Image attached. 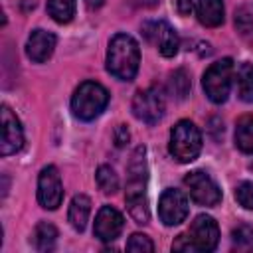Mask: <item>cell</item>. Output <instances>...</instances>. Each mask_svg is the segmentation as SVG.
I'll return each mask as SVG.
<instances>
[{
  "label": "cell",
  "mask_w": 253,
  "mask_h": 253,
  "mask_svg": "<svg viewBox=\"0 0 253 253\" xmlns=\"http://www.w3.org/2000/svg\"><path fill=\"white\" fill-rule=\"evenodd\" d=\"M235 200L245 210H253V182H241L235 188Z\"/></svg>",
  "instance_id": "cell-26"
},
{
  "label": "cell",
  "mask_w": 253,
  "mask_h": 253,
  "mask_svg": "<svg viewBox=\"0 0 253 253\" xmlns=\"http://www.w3.org/2000/svg\"><path fill=\"white\" fill-rule=\"evenodd\" d=\"M125 227V219L121 215V211H117L111 206H103L95 217V225H93V233L95 237H99L101 241H115L121 231Z\"/></svg>",
  "instance_id": "cell-12"
},
{
  "label": "cell",
  "mask_w": 253,
  "mask_h": 253,
  "mask_svg": "<svg viewBox=\"0 0 253 253\" xmlns=\"http://www.w3.org/2000/svg\"><path fill=\"white\" fill-rule=\"evenodd\" d=\"M168 83H170V91H172V95H174L176 99H186V97H188L192 85H190V75L186 73V69H176V71H172Z\"/></svg>",
  "instance_id": "cell-23"
},
{
  "label": "cell",
  "mask_w": 253,
  "mask_h": 253,
  "mask_svg": "<svg viewBox=\"0 0 253 253\" xmlns=\"http://www.w3.org/2000/svg\"><path fill=\"white\" fill-rule=\"evenodd\" d=\"M142 32L148 38V42H152L164 57L176 55V51L180 47V38L170 24H166L162 20L160 22H148V24H144Z\"/></svg>",
  "instance_id": "cell-11"
},
{
  "label": "cell",
  "mask_w": 253,
  "mask_h": 253,
  "mask_svg": "<svg viewBox=\"0 0 253 253\" xmlns=\"http://www.w3.org/2000/svg\"><path fill=\"white\" fill-rule=\"evenodd\" d=\"M237 95L245 103H253V63H241L235 73Z\"/></svg>",
  "instance_id": "cell-18"
},
{
  "label": "cell",
  "mask_w": 253,
  "mask_h": 253,
  "mask_svg": "<svg viewBox=\"0 0 253 253\" xmlns=\"http://www.w3.org/2000/svg\"><path fill=\"white\" fill-rule=\"evenodd\" d=\"M55 241H57V229L51 223L42 221V223L36 225L32 243L38 251H51L55 247Z\"/></svg>",
  "instance_id": "cell-20"
},
{
  "label": "cell",
  "mask_w": 253,
  "mask_h": 253,
  "mask_svg": "<svg viewBox=\"0 0 253 253\" xmlns=\"http://www.w3.org/2000/svg\"><path fill=\"white\" fill-rule=\"evenodd\" d=\"M109 103V93L107 89L97 83V81H83L71 99V109L73 115L81 121H93L99 117Z\"/></svg>",
  "instance_id": "cell-2"
},
{
  "label": "cell",
  "mask_w": 253,
  "mask_h": 253,
  "mask_svg": "<svg viewBox=\"0 0 253 253\" xmlns=\"http://www.w3.org/2000/svg\"><path fill=\"white\" fill-rule=\"evenodd\" d=\"M128 138H130L128 128H126L125 125H119V126L115 128V144L121 148V146H125V144L128 142Z\"/></svg>",
  "instance_id": "cell-29"
},
{
  "label": "cell",
  "mask_w": 253,
  "mask_h": 253,
  "mask_svg": "<svg viewBox=\"0 0 253 253\" xmlns=\"http://www.w3.org/2000/svg\"><path fill=\"white\" fill-rule=\"evenodd\" d=\"M164 111H166V101L158 85H150L146 89L136 91L132 99V113L138 121L146 125H156L164 117Z\"/></svg>",
  "instance_id": "cell-5"
},
{
  "label": "cell",
  "mask_w": 253,
  "mask_h": 253,
  "mask_svg": "<svg viewBox=\"0 0 253 253\" xmlns=\"http://www.w3.org/2000/svg\"><path fill=\"white\" fill-rule=\"evenodd\" d=\"M231 81H233V59L223 57L215 63H211L202 79V87L211 103H225L229 91H231Z\"/></svg>",
  "instance_id": "cell-4"
},
{
  "label": "cell",
  "mask_w": 253,
  "mask_h": 253,
  "mask_svg": "<svg viewBox=\"0 0 253 253\" xmlns=\"http://www.w3.org/2000/svg\"><path fill=\"white\" fill-rule=\"evenodd\" d=\"M95 180H97V186H99L105 194H115V192L119 190V176H117V172H115L111 166H107V164H103V166L97 168Z\"/></svg>",
  "instance_id": "cell-22"
},
{
  "label": "cell",
  "mask_w": 253,
  "mask_h": 253,
  "mask_svg": "<svg viewBox=\"0 0 253 253\" xmlns=\"http://www.w3.org/2000/svg\"><path fill=\"white\" fill-rule=\"evenodd\" d=\"M138 63L140 49L136 40L128 34H117L107 49V71L121 81H130L138 71Z\"/></svg>",
  "instance_id": "cell-1"
},
{
  "label": "cell",
  "mask_w": 253,
  "mask_h": 253,
  "mask_svg": "<svg viewBox=\"0 0 253 253\" xmlns=\"http://www.w3.org/2000/svg\"><path fill=\"white\" fill-rule=\"evenodd\" d=\"M176 4H178V12L184 16H188L194 10V0H178Z\"/></svg>",
  "instance_id": "cell-30"
},
{
  "label": "cell",
  "mask_w": 253,
  "mask_h": 253,
  "mask_svg": "<svg viewBox=\"0 0 253 253\" xmlns=\"http://www.w3.org/2000/svg\"><path fill=\"white\" fill-rule=\"evenodd\" d=\"M158 215L164 225H178L188 215V200L184 192L176 188H166L158 200Z\"/></svg>",
  "instance_id": "cell-8"
},
{
  "label": "cell",
  "mask_w": 253,
  "mask_h": 253,
  "mask_svg": "<svg viewBox=\"0 0 253 253\" xmlns=\"http://www.w3.org/2000/svg\"><path fill=\"white\" fill-rule=\"evenodd\" d=\"M128 184L126 188H146L148 168H146V150L144 146H138L128 162Z\"/></svg>",
  "instance_id": "cell-15"
},
{
  "label": "cell",
  "mask_w": 253,
  "mask_h": 253,
  "mask_svg": "<svg viewBox=\"0 0 253 253\" xmlns=\"http://www.w3.org/2000/svg\"><path fill=\"white\" fill-rule=\"evenodd\" d=\"M200 24L206 28H215L223 24V2L221 0H198L196 8Z\"/></svg>",
  "instance_id": "cell-17"
},
{
  "label": "cell",
  "mask_w": 253,
  "mask_h": 253,
  "mask_svg": "<svg viewBox=\"0 0 253 253\" xmlns=\"http://www.w3.org/2000/svg\"><path fill=\"white\" fill-rule=\"evenodd\" d=\"M47 12L57 24H67L75 16V0H47Z\"/></svg>",
  "instance_id": "cell-21"
},
{
  "label": "cell",
  "mask_w": 253,
  "mask_h": 253,
  "mask_svg": "<svg viewBox=\"0 0 253 253\" xmlns=\"http://www.w3.org/2000/svg\"><path fill=\"white\" fill-rule=\"evenodd\" d=\"M126 249L128 251H140V253H150L154 251V243L150 241V237H146L144 233H132L126 241Z\"/></svg>",
  "instance_id": "cell-25"
},
{
  "label": "cell",
  "mask_w": 253,
  "mask_h": 253,
  "mask_svg": "<svg viewBox=\"0 0 253 253\" xmlns=\"http://www.w3.org/2000/svg\"><path fill=\"white\" fill-rule=\"evenodd\" d=\"M235 28L241 32V34H249L253 30V16L247 8H239L235 12Z\"/></svg>",
  "instance_id": "cell-27"
},
{
  "label": "cell",
  "mask_w": 253,
  "mask_h": 253,
  "mask_svg": "<svg viewBox=\"0 0 253 253\" xmlns=\"http://www.w3.org/2000/svg\"><path fill=\"white\" fill-rule=\"evenodd\" d=\"M126 208L130 217L138 223L144 225L150 219V210H148V200H146V188H126Z\"/></svg>",
  "instance_id": "cell-14"
},
{
  "label": "cell",
  "mask_w": 253,
  "mask_h": 253,
  "mask_svg": "<svg viewBox=\"0 0 253 253\" xmlns=\"http://www.w3.org/2000/svg\"><path fill=\"white\" fill-rule=\"evenodd\" d=\"M188 235H190L196 251H213L219 241V227L211 215L202 213L192 221Z\"/></svg>",
  "instance_id": "cell-10"
},
{
  "label": "cell",
  "mask_w": 253,
  "mask_h": 253,
  "mask_svg": "<svg viewBox=\"0 0 253 253\" xmlns=\"http://www.w3.org/2000/svg\"><path fill=\"white\" fill-rule=\"evenodd\" d=\"M0 123H2V134H0V154H16L24 146V130L18 121V117L4 105L0 111Z\"/></svg>",
  "instance_id": "cell-9"
},
{
  "label": "cell",
  "mask_w": 253,
  "mask_h": 253,
  "mask_svg": "<svg viewBox=\"0 0 253 253\" xmlns=\"http://www.w3.org/2000/svg\"><path fill=\"white\" fill-rule=\"evenodd\" d=\"M231 241H233V247L235 249H241V251L253 249V227L251 225H245V223L233 227Z\"/></svg>",
  "instance_id": "cell-24"
},
{
  "label": "cell",
  "mask_w": 253,
  "mask_h": 253,
  "mask_svg": "<svg viewBox=\"0 0 253 253\" xmlns=\"http://www.w3.org/2000/svg\"><path fill=\"white\" fill-rule=\"evenodd\" d=\"M172 249H174V251H188V253H190V251H196V247H194L190 235H186V233H182V235H178V237L174 239Z\"/></svg>",
  "instance_id": "cell-28"
},
{
  "label": "cell",
  "mask_w": 253,
  "mask_h": 253,
  "mask_svg": "<svg viewBox=\"0 0 253 253\" xmlns=\"http://www.w3.org/2000/svg\"><path fill=\"white\" fill-rule=\"evenodd\" d=\"M184 186L188 188L190 198L196 204H200V206H215V204L221 202V190H219V186L204 170H194V172L186 174Z\"/></svg>",
  "instance_id": "cell-6"
},
{
  "label": "cell",
  "mask_w": 253,
  "mask_h": 253,
  "mask_svg": "<svg viewBox=\"0 0 253 253\" xmlns=\"http://www.w3.org/2000/svg\"><path fill=\"white\" fill-rule=\"evenodd\" d=\"M55 36L51 32L45 30H34L26 42V53L32 61L36 63H43L45 59L51 57L53 49H55Z\"/></svg>",
  "instance_id": "cell-13"
},
{
  "label": "cell",
  "mask_w": 253,
  "mask_h": 253,
  "mask_svg": "<svg viewBox=\"0 0 253 253\" xmlns=\"http://www.w3.org/2000/svg\"><path fill=\"white\" fill-rule=\"evenodd\" d=\"M89 213H91V200L85 194H77L73 196L71 204H69V223L75 231H83L87 221H89Z\"/></svg>",
  "instance_id": "cell-16"
},
{
  "label": "cell",
  "mask_w": 253,
  "mask_h": 253,
  "mask_svg": "<svg viewBox=\"0 0 253 253\" xmlns=\"http://www.w3.org/2000/svg\"><path fill=\"white\" fill-rule=\"evenodd\" d=\"M63 200V184L55 166H45L38 178V202L45 210H57Z\"/></svg>",
  "instance_id": "cell-7"
},
{
  "label": "cell",
  "mask_w": 253,
  "mask_h": 253,
  "mask_svg": "<svg viewBox=\"0 0 253 253\" xmlns=\"http://www.w3.org/2000/svg\"><path fill=\"white\" fill-rule=\"evenodd\" d=\"M103 4V0H87V6L89 8H99Z\"/></svg>",
  "instance_id": "cell-31"
},
{
  "label": "cell",
  "mask_w": 253,
  "mask_h": 253,
  "mask_svg": "<svg viewBox=\"0 0 253 253\" xmlns=\"http://www.w3.org/2000/svg\"><path fill=\"white\" fill-rule=\"evenodd\" d=\"M235 146L241 152L253 154V117L243 115L235 125Z\"/></svg>",
  "instance_id": "cell-19"
},
{
  "label": "cell",
  "mask_w": 253,
  "mask_h": 253,
  "mask_svg": "<svg viewBox=\"0 0 253 253\" xmlns=\"http://www.w3.org/2000/svg\"><path fill=\"white\" fill-rule=\"evenodd\" d=\"M170 154L178 162H192L198 158L202 150V134L198 126L192 121H178L170 130V142H168Z\"/></svg>",
  "instance_id": "cell-3"
}]
</instances>
